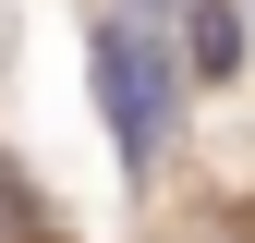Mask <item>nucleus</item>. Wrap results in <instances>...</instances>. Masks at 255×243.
<instances>
[{
	"instance_id": "f257e3e1",
	"label": "nucleus",
	"mask_w": 255,
	"mask_h": 243,
	"mask_svg": "<svg viewBox=\"0 0 255 243\" xmlns=\"http://www.w3.org/2000/svg\"><path fill=\"white\" fill-rule=\"evenodd\" d=\"M85 61H98V98H110V134H122V158H158V122H170V61L146 49V24L134 12H110L98 37H85Z\"/></svg>"
},
{
	"instance_id": "f03ea898",
	"label": "nucleus",
	"mask_w": 255,
	"mask_h": 243,
	"mask_svg": "<svg viewBox=\"0 0 255 243\" xmlns=\"http://www.w3.org/2000/svg\"><path fill=\"white\" fill-rule=\"evenodd\" d=\"M182 49H195V73L219 85V73H231V61H243V24L219 12V0H182Z\"/></svg>"
},
{
	"instance_id": "7ed1b4c3",
	"label": "nucleus",
	"mask_w": 255,
	"mask_h": 243,
	"mask_svg": "<svg viewBox=\"0 0 255 243\" xmlns=\"http://www.w3.org/2000/svg\"><path fill=\"white\" fill-rule=\"evenodd\" d=\"M37 219H24V195H12V170H0V243H24Z\"/></svg>"
},
{
	"instance_id": "20e7f679",
	"label": "nucleus",
	"mask_w": 255,
	"mask_h": 243,
	"mask_svg": "<svg viewBox=\"0 0 255 243\" xmlns=\"http://www.w3.org/2000/svg\"><path fill=\"white\" fill-rule=\"evenodd\" d=\"M134 12H182V0H134Z\"/></svg>"
}]
</instances>
